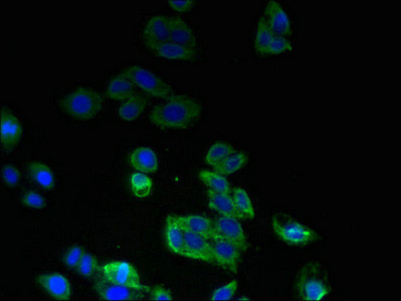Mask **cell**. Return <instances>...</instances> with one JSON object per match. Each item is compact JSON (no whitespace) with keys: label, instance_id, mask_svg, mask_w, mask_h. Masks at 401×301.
<instances>
[{"label":"cell","instance_id":"obj_1","mask_svg":"<svg viewBox=\"0 0 401 301\" xmlns=\"http://www.w3.org/2000/svg\"><path fill=\"white\" fill-rule=\"evenodd\" d=\"M202 112V105L191 96L171 95L151 110L149 119L155 127L162 130H181L195 125Z\"/></svg>","mask_w":401,"mask_h":301},{"label":"cell","instance_id":"obj_2","mask_svg":"<svg viewBox=\"0 0 401 301\" xmlns=\"http://www.w3.org/2000/svg\"><path fill=\"white\" fill-rule=\"evenodd\" d=\"M296 293L301 300L321 301L331 293L326 270L320 262H308L297 277Z\"/></svg>","mask_w":401,"mask_h":301},{"label":"cell","instance_id":"obj_3","mask_svg":"<svg viewBox=\"0 0 401 301\" xmlns=\"http://www.w3.org/2000/svg\"><path fill=\"white\" fill-rule=\"evenodd\" d=\"M103 96L90 87H80L62 100V108L71 118L89 121L102 111Z\"/></svg>","mask_w":401,"mask_h":301},{"label":"cell","instance_id":"obj_4","mask_svg":"<svg viewBox=\"0 0 401 301\" xmlns=\"http://www.w3.org/2000/svg\"><path fill=\"white\" fill-rule=\"evenodd\" d=\"M272 227L276 237L293 247H306L320 239L314 229L285 213H278L272 218Z\"/></svg>","mask_w":401,"mask_h":301},{"label":"cell","instance_id":"obj_5","mask_svg":"<svg viewBox=\"0 0 401 301\" xmlns=\"http://www.w3.org/2000/svg\"><path fill=\"white\" fill-rule=\"evenodd\" d=\"M120 75L130 80L134 86L141 89L143 93L153 98H167L174 93L170 85L143 66H129L122 71Z\"/></svg>","mask_w":401,"mask_h":301},{"label":"cell","instance_id":"obj_6","mask_svg":"<svg viewBox=\"0 0 401 301\" xmlns=\"http://www.w3.org/2000/svg\"><path fill=\"white\" fill-rule=\"evenodd\" d=\"M100 277L110 284H117L137 289V291H149L150 286L143 284L139 272L127 261L106 262L99 270Z\"/></svg>","mask_w":401,"mask_h":301},{"label":"cell","instance_id":"obj_7","mask_svg":"<svg viewBox=\"0 0 401 301\" xmlns=\"http://www.w3.org/2000/svg\"><path fill=\"white\" fill-rule=\"evenodd\" d=\"M183 226V225H182ZM184 248L182 256L192 260L213 264V243L183 226Z\"/></svg>","mask_w":401,"mask_h":301},{"label":"cell","instance_id":"obj_8","mask_svg":"<svg viewBox=\"0 0 401 301\" xmlns=\"http://www.w3.org/2000/svg\"><path fill=\"white\" fill-rule=\"evenodd\" d=\"M213 222L218 237L236 245L243 254L248 250V238L244 233L241 220L228 216H220L213 220Z\"/></svg>","mask_w":401,"mask_h":301},{"label":"cell","instance_id":"obj_9","mask_svg":"<svg viewBox=\"0 0 401 301\" xmlns=\"http://www.w3.org/2000/svg\"><path fill=\"white\" fill-rule=\"evenodd\" d=\"M94 289L102 300H142L147 298L149 293L110 284L101 277L94 281Z\"/></svg>","mask_w":401,"mask_h":301},{"label":"cell","instance_id":"obj_10","mask_svg":"<svg viewBox=\"0 0 401 301\" xmlns=\"http://www.w3.org/2000/svg\"><path fill=\"white\" fill-rule=\"evenodd\" d=\"M213 248L214 265L230 273H237L239 270L243 252L236 245L218 237L211 241Z\"/></svg>","mask_w":401,"mask_h":301},{"label":"cell","instance_id":"obj_11","mask_svg":"<svg viewBox=\"0 0 401 301\" xmlns=\"http://www.w3.org/2000/svg\"><path fill=\"white\" fill-rule=\"evenodd\" d=\"M171 24L172 16L158 15L149 18L143 31V38L149 50L161 43H167Z\"/></svg>","mask_w":401,"mask_h":301},{"label":"cell","instance_id":"obj_12","mask_svg":"<svg viewBox=\"0 0 401 301\" xmlns=\"http://www.w3.org/2000/svg\"><path fill=\"white\" fill-rule=\"evenodd\" d=\"M38 284L43 291L59 301L71 300L73 291L70 280L61 273H45L38 277Z\"/></svg>","mask_w":401,"mask_h":301},{"label":"cell","instance_id":"obj_13","mask_svg":"<svg viewBox=\"0 0 401 301\" xmlns=\"http://www.w3.org/2000/svg\"><path fill=\"white\" fill-rule=\"evenodd\" d=\"M22 137V126L17 117L9 109L1 111V141L6 152H11Z\"/></svg>","mask_w":401,"mask_h":301},{"label":"cell","instance_id":"obj_14","mask_svg":"<svg viewBox=\"0 0 401 301\" xmlns=\"http://www.w3.org/2000/svg\"><path fill=\"white\" fill-rule=\"evenodd\" d=\"M266 22L276 36L289 38L292 34L291 22L285 9L275 0L267 2L266 8Z\"/></svg>","mask_w":401,"mask_h":301},{"label":"cell","instance_id":"obj_15","mask_svg":"<svg viewBox=\"0 0 401 301\" xmlns=\"http://www.w3.org/2000/svg\"><path fill=\"white\" fill-rule=\"evenodd\" d=\"M166 247L172 254L182 256L184 248V231L178 215L167 216L164 224Z\"/></svg>","mask_w":401,"mask_h":301},{"label":"cell","instance_id":"obj_16","mask_svg":"<svg viewBox=\"0 0 401 301\" xmlns=\"http://www.w3.org/2000/svg\"><path fill=\"white\" fill-rule=\"evenodd\" d=\"M179 220L184 227L195 232L198 235L209 241L218 238V232L214 227L213 220L200 214L178 215Z\"/></svg>","mask_w":401,"mask_h":301},{"label":"cell","instance_id":"obj_17","mask_svg":"<svg viewBox=\"0 0 401 301\" xmlns=\"http://www.w3.org/2000/svg\"><path fill=\"white\" fill-rule=\"evenodd\" d=\"M129 163L136 171L145 174L156 173L159 168L157 155L147 147L134 149L129 156Z\"/></svg>","mask_w":401,"mask_h":301},{"label":"cell","instance_id":"obj_18","mask_svg":"<svg viewBox=\"0 0 401 301\" xmlns=\"http://www.w3.org/2000/svg\"><path fill=\"white\" fill-rule=\"evenodd\" d=\"M207 200H209V208L220 216H228L237 219L243 220L241 216L237 212L234 206V199L232 194H223V193L214 192L207 189Z\"/></svg>","mask_w":401,"mask_h":301},{"label":"cell","instance_id":"obj_19","mask_svg":"<svg viewBox=\"0 0 401 301\" xmlns=\"http://www.w3.org/2000/svg\"><path fill=\"white\" fill-rule=\"evenodd\" d=\"M150 50L156 57L169 59V61H191L197 56L195 50L177 45V43H170V41L156 45V47H152Z\"/></svg>","mask_w":401,"mask_h":301},{"label":"cell","instance_id":"obj_20","mask_svg":"<svg viewBox=\"0 0 401 301\" xmlns=\"http://www.w3.org/2000/svg\"><path fill=\"white\" fill-rule=\"evenodd\" d=\"M168 41L192 50H195L197 45V36L192 29L182 18L174 16H172L171 29Z\"/></svg>","mask_w":401,"mask_h":301},{"label":"cell","instance_id":"obj_21","mask_svg":"<svg viewBox=\"0 0 401 301\" xmlns=\"http://www.w3.org/2000/svg\"><path fill=\"white\" fill-rule=\"evenodd\" d=\"M137 94L139 93L132 82L121 75L111 80L108 82L107 89H106V95L108 98L113 101H117V102H125L131 96L137 95Z\"/></svg>","mask_w":401,"mask_h":301},{"label":"cell","instance_id":"obj_22","mask_svg":"<svg viewBox=\"0 0 401 301\" xmlns=\"http://www.w3.org/2000/svg\"><path fill=\"white\" fill-rule=\"evenodd\" d=\"M149 100L146 96L137 95L131 96L125 102L121 103L118 108V116L122 121L133 122L139 118L146 110Z\"/></svg>","mask_w":401,"mask_h":301},{"label":"cell","instance_id":"obj_23","mask_svg":"<svg viewBox=\"0 0 401 301\" xmlns=\"http://www.w3.org/2000/svg\"><path fill=\"white\" fill-rule=\"evenodd\" d=\"M29 178L36 185L45 190H52L55 187V176L52 170L43 162H32L27 166Z\"/></svg>","mask_w":401,"mask_h":301},{"label":"cell","instance_id":"obj_24","mask_svg":"<svg viewBox=\"0 0 401 301\" xmlns=\"http://www.w3.org/2000/svg\"><path fill=\"white\" fill-rule=\"evenodd\" d=\"M198 178L206 186L207 189L214 192L223 193V194H232V188L225 176L216 173V171L202 170L198 173Z\"/></svg>","mask_w":401,"mask_h":301},{"label":"cell","instance_id":"obj_25","mask_svg":"<svg viewBox=\"0 0 401 301\" xmlns=\"http://www.w3.org/2000/svg\"><path fill=\"white\" fill-rule=\"evenodd\" d=\"M130 189L135 198H149L153 193V181L147 174L134 172L130 176Z\"/></svg>","mask_w":401,"mask_h":301},{"label":"cell","instance_id":"obj_26","mask_svg":"<svg viewBox=\"0 0 401 301\" xmlns=\"http://www.w3.org/2000/svg\"><path fill=\"white\" fill-rule=\"evenodd\" d=\"M248 162V157L244 152H236L232 156L225 159L223 162L213 167V171L223 176H230V175L237 173L239 170L243 169Z\"/></svg>","mask_w":401,"mask_h":301},{"label":"cell","instance_id":"obj_27","mask_svg":"<svg viewBox=\"0 0 401 301\" xmlns=\"http://www.w3.org/2000/svg\"><path fill=\"white\" fill-rule=\"evenodd\" d=\"M234 153H236V149L232 144L223 141L216 142L207 151L205 155V163L213 168Z\"/></svg>","mask_w":401,"mask_h":301},{"label":"cell","instance_id":"obj_28","mask_svg":"<svg viewBox=\"0 0 401 301\" xmlns=\"http://www.w3.org/2000/svg\"><path fill=\"white\" fill-rule=\"evenodd\" d=\"M232 199L237 212L241 216L243 220L253 219L255 217V211L253 208L252 200L244 188L236 187L232 189Z\"/></svg>","mask_w":401,"mask_h":301},{"label":"cell","instance_id":"obj_29","mask_svg":"<svg viewBox=\"0 0 401 301\" xmlns=\"http://www.w3.org/2000/svg\"><path fill=\"white\" fill-rule=\"evenodd\" d=\"M275 34L271 31L266 22V18L262 16L258 22L257 32H255V50L262 56L266 54L267 48L275 38Z\"/></svg>","mask_w":401,"mask_h":301},{"label":"cell","instance_id":"obj_30","mask_svg":"<svg viewBox=\"0 0 401 301\" xmlns=\"http://www.w3.org/2000/svg\"><path fill=\"white\" fill-rule=\"evenodd\" d=\"M99 270H100V266L96 257L86 252L75 270L80 277H92L98 272Z\"/></svg>","mask_w":401,"mask_h":301},{"label":"cell","instance_id":"obj_31","mask_svg":"<svg viewBox=\"0 0 401 301\" xmlns=\"http://www.w3.org/2000/svg\"><path fill=\"white\" fill-rule=\"evenodd\" d=\"M237 289H239V281L237 279L232 280L228 284L216 288L211 294V300L213 301L234 300Z\"/></svg>","mask_w":401,"mask_h":301},{"label":"cell","instance_id":"obj_32","mask_svg":"<svg viewBox=\"0 0 401 301\" xmlns=\"http://www.w3.org/2000/svg\"><path fill=\"white\" fill-rule=\"evenodd\" d=\"M22 203L27 208L36 209V210H43L47 206V201L45 197L40 193L34 190L25 191L24 194L22 195Z\"/></svg>","mask_w":401,"mask_h":301},{"label":"cell","instance_id":"obj_33","mask_svg":"<svg viewBox=\"0 0 401 301\" xmlns=\"http://www.w3.org/2000/svg\"><path fill=\"white\" fill-rule=\"evenodd\" d=\"M293 50L294 47H293L292 43L287 38L275 36L267 50L266 56H278V54H286V52H291Z\"/></svg>","mask_w":401,"mask_h":301},{"label":"cell","instance_id":"obj_34","mask_svg":"<svg viewBox=\"0 0 401 301\" xmlns=\"http://www.w3.org/2000/svg\"><path fill=\"white\" fill-rule=\"evenodd\" d=\"M85 254H86V251H85L84 247H82V246H71L64 255V265L68 266L71 270H76Z\"/></svg>","mask_w":401,"mask_h":301},{"label":"cell","instance_id":"obj_35","mask_svg":"<svg viewBox=\"0 0 401 301\" xmlns=\"http://www.w3.org/2000/svg\"><path fill=\"white\" fill-rule=\"evenodd\" d=\"M2 179L8 187H16L20 182L22 175L13 165H4L1 170Z\"/></svg>","mask_w":401,"mask_h":301},{"label":"cell","instance_id":"obj_36","mask_svg":"<svg viewBox=\"0 0 401 301\" xmlns=\"http://www.w3.org/2000/svg\"><path fill=\"white\" fill-rule=\"evenodd\" d=\"M148 300L154 301L167 300L172 301L174 300L171 291L162 286H155L150 287L148 293Z\"/></svg>","mask_w":401,"mask_h":301},{"label":"cell","instance_id":"obj_37","mask_svg":"<svg viewBox=\"0 0 401 301\" xmlns=\"http://www.w3.org/2000/svg\"><path fill=\"white\" fill-rule=\"evenodd\" d=\"M168 6L174 9L176 13H188L195 6V1L192 0H181V1H168Z\"/></svg>","mask_w":401,"mask_h":301},{"label":"cell","instance_id":"obj_38","mask_svg":"<svg viewBox=\"0 0 401 301\" xmlns=\"http://www.w3.org/2000/svg\"><path fill=\"white\" fill-rule=\"evenodd\" d=\"M239 300H250V298H239Z\"/></svg>","mask_w":401,"mask_h":301}]
</instances>
